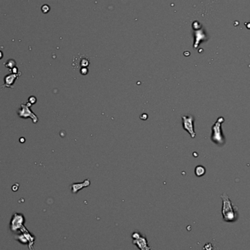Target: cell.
<instances>
[{"mask_svg": "<svg viewBox=\"0 0 250 250\" xmlns=\"http://www.w3.org/2000/svg\"><path fill=\"white\" fill-rule=\"evenodd\" d=\"M221 198L222 200V214L223 216V219L227 222L236 221L238 217V211L230 200V197L226 193H224L221 195Z\"/></svg>", "mask_w": 250, "mask_h": 250, "instance_id": "6da1fadb", "label": "cell"}, {"mask_svg": "<svg viewBox=\"0 0 250 250\" xmlns=\"http://www.w3.org/2000/svg\"><path fill=\"white\" fill-rule=\"evenodd\" d=\"M224 122V118L220 116L217 118V122L214 124L212 127V133H211V141L215 144L219 146H222L225 143V138L222 133V125Z\"/></svg>", "mask_w": 250, "mask_h": 250, "instance_id": "7a4b0ae2", "label": "cell"}, {"mask_svg": "<svg viewBox=\"0 0 250 250\" xmlns=\"http://www.w3.org/2000/svg\"><path fill=\"white\" fill-rule=\"evenodd\" d=\"M18 116H20L21 118H31L34 123H37L38 118L37 116L35 115V113H32V111H31L30 108H29V103H27L26 105L25 104H22V106H21V108L18 111Z\"/></svg>", "mask_w": 250, "mask_h": 250, "instance_id": "3957f363", "label": "cell"}, {"mask_svg": "<svg viewBox=\"0 0 250 250\" xmlns=\"http://www.w3.org/2000/svg\"><path fill=\"white\" fill-rule=\"evenodd\" d=\"M182 118H183V127L184 130L190 133L192 137H195L196 134L193 126V117L192 116H182Z\"/></svg>", "mask_w": 250, "mask_h": 250, "instance_id": "277c9868", "label": "cell"}, {"mask_svg": "<svg viewBox=\"0 0 250 250\" xmlns=\"http://www.w3.org/2000/svg\"><path fill=\"white\" fill-rule=\"evenodd\" d=\"M132 243L140 250H151V247L149 245V241L146 236H141L138 238L132 239Z\"/></svg>", "mask_w": 250, "mask_h": 250, "instance_id": "5b68a950", "label": "cell"}, {"mask_svg": "<svg viewBox=\"0 0 250 250\" xmlns=\"http://www.w3.org/2000/svg\"><path fill=\"white\" fill-rule=\"evenodd\" d=\"M18 78V75L16 74H12V75H8L5 77V83L6 87H11V84H13L15 80Z\"/></svg>", "mask_w": 250, "mask_h": 250, "instance_id": "8992f818", "label": "cell"}, {"mask_svg": "<svg viewBox=\"0 0 250 250\" xmlns=\"http://www.w3.org/2000/svg\"><path fill=\"white\" fill-rule=\"evenodd\" d=\"M87 181V180L85 182H84V183L82 184H73V189H72V192H73V193H76L78 191H79L80 190H81L83 187H85V186H87L89 185V182L87 184H86V182Z\"/></svg>", "mask_w": 250, "mask_h": 250, "instance_id": "52a82bcc", "label": "cell"}, {"mask_svg": "<svg viewBox=\"0 0 250 250\" xmlns=\"http://www.w3.org/2000/svg\"><path fill=\"white\" fill-rule=\"evenodd\" d=\"M195 172V175L197 176L200 177L205 174V168H203L202 165H198V166L196 167Z\"/></svg>", "mask_w": 250, "mask_h": 250, "instance_id": "ba28073f", "label": "cell"}, {"mask_svg": "<svg viewBox=\"0 0 250 250\" xmlns=\"http://www.w3.org/2000/svg\"><path fill=\"white\" fill-rule=\"evenodd\" d=\"M203 249H204L205 250H212L213 249V246L210 243H206V244L205 245V247H203Z\"/></svg>", "mask_w": 250, "mask_h": 250, "instance_id": "9c48e42d", "label": "cell"}]
</instances>
